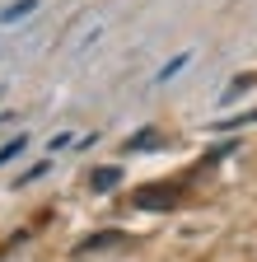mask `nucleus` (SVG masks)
<instances>
[{
	"mask_svg": "<svg viewBox=\"0 0 257 262\" xmlns=\"http://www.w3.org/2000/svg\"><path fill=\"white\" fill-rule=\"evenodd\" d=\"M117 183H122V169H117V164H99V169L89 173V187L94 192H112Z\"/></svg>",
	"mask_w": 257,
	"mask_h": 262,
	"instance_id": "f03ea898",
	"label": "nucleus"
},
{
	"mask_svg": "<svg viewBox=\"0 0 257 262\" xmlns=\"http://www.w3.org/2000/svg\"><path fill=\"white\" fill-rule=\"evenodd\" d=\"M159 145H164V136H159L154 126H145L141 136H131V141H126V155H141V150H159Z\"/></svg>",
	"mask_w": 257,
	"mask_h": 262,
	"instance_id": "7ed1b4c3",
	"label": "nucleus"
},
{
	"mask_svg": "<svg viewBox=\"0 0 257 262\" xmlns=\"http://www.w3.org/2000/svg\"><path fill=\"white\" fill-rule=\"evenodd\" d=\"M47 169H52V164H47V159H42V164H33V169H28V173H24V178H19V187H24V183H33V178H42V173H47Z\"/></svg>",
	"mask_w": 257,
	"mask_h": 262,
	"instance_id": "6e6552de",
	"label": "nucleus"
},
{
	"mask_svg": "<svg viewBox=\"0 0 257 262\" xmlns=\"http://www.w3.org/2000/svg\"><path fill=\"white\" fill-rule=\"evenodd\" d=\"M38 0H14V5H5V14H0V24H19L24 14H33Z\"/></svg>",
	"mask_w": 257,
	"mask_h": 262,
	"instance_id": "20e7f679",
	"label": "nucleus"
},
{
	"mask_svg": "<svg viewBox=\"0 0 257 262\" xmlns=\"http://www.w3.org/2000/svg\"><path fill=\"white\" fill-rule=\"evenodd\" d=\"M131 206L136 211H173L178 206V187L173 183H145L131 192Z\"/></svg>",
	"mask_w": 257,
	"mask_h": 262,
	"instance_id": "f257e3e1",
	"label": "nucleus"
},
{
	"mask_svg": "<svg viewBox=\"0 0 257 262\" xmlns=\"http://www.w3.org/2000/svg\"><path fill=\"white\" fill-rule=\"evenodd\" d=\"M112 244H122V234H117V229H108V234H89V239L80 244V253H94V248H112Z\"/></svg>",
	"mask_w": 257,
	"mask_h": 262,
	"instance_id": "39448f33",
	"label": "nucleus"
},
{
	"mask_svg": "<svg viewBox=\"0 0 257 262\" xmlns=\"http://www.w3.org/2000/svg\"><path fill=\"white\" fill-rule=\"evenodd\" d=\"M187 61H192V52H182V56H173V61L164 66V71H159V80H173V75L182 71V66H187Z\"/></svg>",
	"mask_w": 257,
	"mask_h": 262,
	"instance_id": "0eeeda50",
	"label": "nucleus"
},
{
	"mask_svg": "<svg viewBox=\"0 0 257 262\" xmlns=\"http://www.w3.org/2000/svg\"><path fill=\"white\" fill-rule=\"evenodd\" d=\"M19 150H24V136H14V141H5V145H0V169H5V164H10Z\"/></svg>",
	"mask_w": 257,
	"mask_h": 262,
	"instance_id": "423d86ee",
	"label": "nucleus"
}]
</instances>
